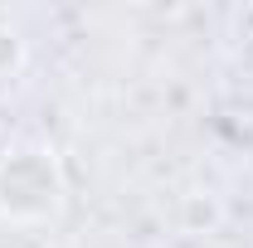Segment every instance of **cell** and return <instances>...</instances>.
<instances>
[{
  "label": "cell",
  "instance_id": "1",
  "mask_svg": "<svg viewBox=\"0 0 253 248\" xmlns=\"http://www.w3.org/2000/svg\"><path fill=\"white\" fill-rule=\"evenodd\" d=\"M63 200V180L49 151H25L0 161V214L10 219H49Z\"/></svg>",
  "mask_w": 253,
  "mask_h": 248
}]
</instances>
